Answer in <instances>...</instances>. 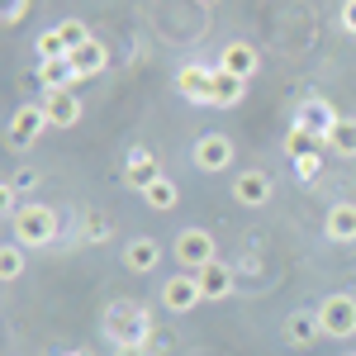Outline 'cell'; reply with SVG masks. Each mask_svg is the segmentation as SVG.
Returning a JSON list of instances; mask_svg holds the SVG:
<instances>
[{
    "instance_id": "1",
    "label": "cell",
    "mask_w": 356,
    "mask_h": 356,
    "mask_svg": "<svg viewBox=\"0 0 356 356\" xmlns=\"http://www.w3.org/2000/svg\"><path fill=\"white\" fill-rule=\"evenodd\" d=\"M105 337L114 347H152V309L138 300H110L105 304Z\"/></svg>"
},
{
    "instance_id": "2",
    "label": "cell",
    "mask_w": 356,
    "mask_h": 356,
    "mask_svg": "<svg viewBox=\"0 0 356 356\" xmlns=\"http://www.w3.org/2000/svg\"><path fill=\"white\" fill-rule=\"evenodd\" d=\"M57 228H62V219H57L53 204H43V200H29V204H19L15 209V219H10V243L19 247H53L57 243Z\"/></svg>"
},
{
    "instance_id": "3",
    "label": "cell",
    "mask_w": 356,
    "mask_h": 356,
    "mask_svg": "<svg viewBox=\"0 0 356 356\" xmlns=\"http://www.w3.org/2000/svg\"><path fill=\"white\" fill-rule=\"evenodd\" d=\"M171 257H176V266L181 271H204L209 261H219V243H214V233L209 228H181L176 238H171Z\"/></svg>"
},
{
    "instance_id": "4",
    "label": "cell",
    "mask_w": 356,
    "mask_h": 356,
    "mask_svg": "<svg viewBox=\"0 0 356 356\" xmlns=\"http://www.w3.org/2000/svg\"><path fill=\"white\" fill-rule=\"evenodd\" d=\"M318 328H323V337H332V342H347V337H356V295H347V290H332V295H323L318 300Z\"/></svg>"
},
{
    "instance_id": "5",
    "label": "cell",
    "mask_w": 356,
    "mask_h": 356,
    "mask_svg": "<svg viewBox=\"0 0 356 356\" xmlns=\"http://www.w3.org/2000/svg\"><path fill=\"white\" fill-rule=\"evenodd\" d=\"M233 162H238V147H233V138H228V134L209 129V134L195 138V147H191V166H195V171L219 176V171H233Z\"/></svg>"
},
{
    "instance_id": "6",
    "label": "cell",
    "mask_w": 356,
    "mask_h": 356,
    "mask_svg": "<svg viewBox=\"0 0 356 356\" xmlns=\"http://www.w3.org/2000/svg\"><path fill=\"white\" fill-rule=\"evenodd\" d=\"M157 300L171 318H181V314H195V304H204V290H200V275L195 271H176L162 280V290H157Z\"/></svg>"
},
{
    "instance_id": "7",
    "label": "cell",
    "mask_w": 356,
    "mask_h": 356,
    "mask_svg": "<svg viewBox=\"0 0 356 356\" xmlns=\"http://www.w3.org/2000/svg\"><path fill=\"white\" fill-rule=\"evenodd\" d=\"M271 195H275L271 171H261V166H243V171H233V204H243V209H266Z\"/></svg>"
},
{
    "instance_id": "8",
    "label": "cell",
    "mask_w": 356,
    "mask_h": 356,
    "mask_svg": "<svg viewBox=\"0 0 356 356\" xmlns=\"http://www.w3.org/2000/svg\"><path fill=\"white\" fill-rule=\"evenodd\" d=\"M43 129H48V114H43V105H19V110L10 114L5 147H10V152H29V147L43 138Z\"/></svg>"
},
{
    "instance_id": "9",
    "label": "cell",
    "mask_w": 356,
    "mask_h": 356,
    "mask_svg": "<svg viewBox=\"0 0 356 356\" xmlns=\"http://www.w3.org/2000/svg\"><path fill=\"white\" fill-rule=\"evenodd\" d=\"M219 72H228V76H238V81H252L257 72H261V53L252 48V43H243V38H228L219 48V62H214Z\"/></svg>"
},
{
    "instance_id": "10",
    "label": "cell",
    "mask_w": 356,
    "mask_h": 356,
    "mask_svg": "<svg viewBox=\"0 0 356 356\" xmlns=\"http://www.w3.org/2000/svg\"><path fill=\"white\" fill-rule=\"evenodd\" d=\"M162 257H166V247L152 238V233H134L129 243H124V271H134V275H152L157 266H162Z\"/></svg>"
},
{
    "instance_id": "11",
    "label": "cell",
    "mask_w": 356,
    "mask_h": 356,
    "mask_svg": "<svg viewBox=\"0 0 356 356\" xmlns=\"http://www.w3.org/2000/svg\"><path fill=\"white\" fill-rule=\"evenodd\" d=\"M176 90H181V100H191V105H209V95H214V67H204V62H181V67H176Z\"/></svg>"
},
{
    "instance_id": "12",
    "label": "cell",
    "mask_w": 356,
    "mask_h": 356,
    "mask_svg": "<svg viewBox=\"0 0 356 356\" xmlns=\"http://www.w3.org/2000/svg\"><path fill=\"white\" fill-rule=\"evenodd\" d=\"M43 114H48V129H76L81 114H86L76 86H72V90H48V95H43Z\"/></svg>"
},
{
    "instance_id": "13",
    "label": "cell",
    "mask_w": 356,
    "mask_h": 356,
    "mask_svg": "<svg viewBox=\"0 0 356 356\" xmlns=\"http://www.w3.org/2000/svg\"><path fill=\"white\" fill-rule=\"evenodd\" d=\"M337 119H342V114L332 110L323 95H304V100H300V110H295V124H300V129H309L314 138H328Z\"/></svg>"
},
{
    "instance_id": "14",
    "label": "cell",
    "mask_w": 356,
    "mask_h": 356,
    "mask_svg": "<svg viewBox=\"0 0 356 356\" xmlns=\"http://www.w3.org/2000/svg\"><path fill=\"white\" fill-rule=\"evenodd\" d=\"M323 238L342 243V247L356 243V200H342V204H332L328 214H323Z\"/></svg>"
},
{
    "instance_id": "15",
    "label": "cell",
    "mask_w": 356,
    "mask_h": 356,
    "mask_svg": "<svg viewBox=\"0 0 356 356\" xmlns=\"http://www.w3.org/2000/svg\"><path fill=\"white\" fill-rule=\"evenodd\" d=\"M200 290H204V300L219 304V300H233V290H238V275L228 261H209L204 271H200Z\"/></svg>"
},
{
    "instance_id": "16",
    "label": "cell",
    "mask_w": 356,
    "mask_h": 356,
    "mask_svg": "<svg viewBox=\"0 0 356 356\" xmlns=\"http://www.w3.org/2000/svg\"><path fill=\"white\" fill-rule=\"evenodd\" d=\"M157 176H166L162 166H157V157H152V152H143V147H134V152H129V162H124V186L143 195Z\"/></svg>"
},
{
    "instance_id": "17",
    "label": "cell",
    "mask_w": 356,
    "mask_h": 356,
    "mask_svg": "<svg viewBox=\"0 0 356 356\" xmlns=\"http://www.w3.org/2000/svg\"><path fill=\"white\" fill-rule=\"evenodd\" d=\"M285 342L290 347H314L318 337H323V328H318V314L314 309H295V314H285Z\"/></svg>"
},
{
    "instance_id": "18",
    "label": "cell",
    "mask_w": 356,
    "mask_h": 356,
    "mask_svg": "<svg viewBox=\"0 0 356 356\" xmlns=\"http://www.w3.org/2000/svg\"><path fill=\"white\" fill-rule=\"evenodd\" d=\"M72 57V67H76V81H86V76H100L105 67H110V48L100 43V38H90L86 48H76V53H67Z\"/></svg>"
},
{
    "instance_id": "19",
    "label": "cell",
    "mask_w": 356,
    "mask_h": 356,
    "mask_svg": "<svg viewBox=\"0 0 356 356\" xmlns=\"http://www.w3.org/2000/svg\"><path fill=\"white\" fill-rule=\"evenodd\" d=\"M38 81H43V95L48 90H72L76 81V67H72V57H53V62H38Z\"/></svg>"
},
{
    "instance_id": "20",
    "label": "cell",
    "mask_w": 356,
    "mask_h": 356,
    "mask_svg": "<svg viewBox=\"0 0 356 356\" xmlns=\"http://www.w3.org/2000/svg\"><path fill=\"white\" fill-rule=\"evenodd\" d=\"M243 95H247V81H238V76H228V72L214 67V95H209V110H233V105H243Z\"/></svg>"
},
{
    "instance_id": "21",
    "label": "cell",
    "mask_w": 356,
    "mask_h": 356,
    "mask_svg": "<svg viewBox=\"0 0 356 356\" xmlns=\"http://www.w3.org/2000/svg\"><path fill=\"white\" fill-rule=\"evenodd\" d=\"M76 233H81L86 247H100V243H110V238H114V223H110V214H105V209H81Z\"/></svg>"
},
{
    "instance_id": "22",
    "label": "cell",
    "mask_w": 356,
    "mask_h": 356,
    "mask_svg": "<svg viewBox=\"0 0 356 356\" xmlns=\"http://www.w3.org/2000/svg\"><path fill=\"white\" fill-rule=\"evenodd\" d=\"M323 147L337 152V157H356V114H342V119L332 124V134L323 138Z\"/></svg>"
},
{
    "instance_id": "23",
    "label": "cell",
    "mask_w": 356,
    "mask_h": 356,
    "mask_svg": "<svg viewBox=\"0 0 356 356\" xmlns=\"http://www.w3.org/2000/svg\"><path fill=\"white\" fill-rule=\"evenodd\" d=\"M143 200H147V209L166 214V209H176V204H181V186H176L171 176H157V181L143 191Z\"/></svg>"
},
{
    "instance_id": "24",
    "label": "cell",
    "mask_w": 356,
    "mask_h": 356,
    "mask_svg": "<svg viewBox=\"0 0 356 356\" xmlns=\"http://www.w3.org/2000/svg\"><path fill=\"white\" fill-rule=\"evenodd\" d=\"M318 143H323V138H314L309 129L290 124V134H285V157H290V162H304V157H314V152H318Z\"/></svg>"
},
{
    "instance_id": "25",
    "label": "cell",
    "mask_w": 356,
    "mask_h": 356,
    "mask_svg": "<svg viewBox=\"0 0 356 356\" xmlns=\"http://www.w3.org/2000/svg\"><path fill=\"white\" fill-rule=\"evenodd\" d=\"M24 252H29V247H19V243H5V247H0V280H5V285L24 275Z\"/></svg>"
},
{
    "instance_id": "26",
    "label": "cell",
    "mask_w": 356,
    "mask_h": 356,
    "mask_svg": "<svg viewBox=\"0 0 356 356\" xmlns=\"http://www.w3.org/2000/svg\"><path fill=\"white\" fill-rule=\"evenodd\" d=\"M33 53H38V62H53V57H67V38L57 33V24H53V29H43V33L33 38Z\"/></svg>"
},
{
    "instance_id": "27",
    "label": "cell",
    "mask_w": 356,
    "mask_h": 356,
    "mask_svg": "<svg viewBox=\"0 0 356 356\" xmlns=\"http://www.w3.org/2000/svg\"><path fill=\"white\" fill-rule=\"evenodd\" d=\"M57 33L67 38V53H76V48H86V43L95 38V33L86 29V19H62V24H57Z\"/></svg>"
},
{
    "instance_id": "28",
    "label": "cell",
    "mask_w": 356,
    "mask_h": 356,
    "mask_svg": "<svg viewBox=\"0 0 356 356\" xmlns=\"http://www.w3.org/2000/svg\"><path fill=\"white\" fill-rule=\"evenodd\" d=\"M337 24H342L347 38H356V0H342V5H337Z\"/></svg>"
},
{
    "instance_id": "29",
    "label": "cell",
    "mask_w": 356,
    "mask_h": 356,
    "mask_svg": "<svg viewBox=\"0 0 356 356\" xmlns=\"http://www.w3.org/2000/svg\"><path fill=\"white\" fill-rule=\"evenodd\" d=\"M24 15H29V0H10L0 19H5V29H15V24H24Z\"/></svg>"
},
{
    "instance_id": "30",
    "label": "cell",
    "mask_w": 356,
    "mask_h": 356,
    "mask_svg": "<svg viewBox=\"0 0 356 356\" xmlns=\"http://www.w3.org/2000/svg\"><path fill=\"white\" fill-rule=\"evenodd\" d=\"M38 186V171H15V181H5V191L19 195V191H33Z\"/></svg>"
},
{
    "instance_id": "31",
    "label": "cell",
    "mask_w": 356,
    "mask_h": 356,
    "mask_svg": "<svg viewBox=\"0 0 356 356\" xmlns=\"http://www.w3.org/2000/svg\"><path fill=\"white\" fill-rule=\"evenodd\" d=\"M318 171H323V157H318V152H314V157H304V162H295V176H300V181H314Z\"/></svg>"
},
{
    "instance_id": "32",
    "label": "cell",
    "mask_w": 356,
    "mask_h": 356,
    "mask_svg": "<svg viewBox=\"0 0 356 356\" xmlns=\"http://www.w3.org/2000/svg\"><path fill=\"white\" fill-rule=\"evenodd\" d=\"M114 356H152V347H114Z\"/></svg>"
},
{
    "instance_id": "33",
    "label": "cell",
    "mask_w": 356,
    "mask_h": 356,
    "mask_svg": "<svg viewBox=\"0 0 356 356\" xmlns=\"http://www.w3.org/2000/svg\"><path fill=\"white\" fill-rule=\"evenodd\" d=\"M57 356H90V352H81V347H72V352H57Z\"/></svg>"
},
{
    "instance_id": "34",
    "label": "cell",
    "mask_w": 356,
    "mask_h": 356,
    "mask_svg": "<svg viewBox=\"0 0 356 356\" xmlns=\"http://www.w3.org/2000/svg\"><path fill=\"white\" fill-rule=\"evenodd\" d=\"M347 356H356V352H347Z\"/></svg>"
}]
</instances>
